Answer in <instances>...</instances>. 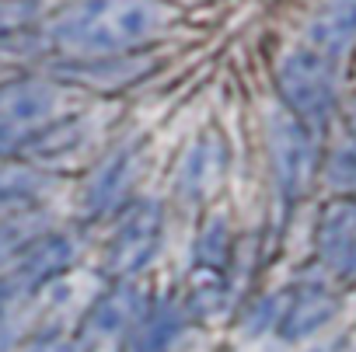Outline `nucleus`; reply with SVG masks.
Here are the masks:
<instances>
[{"label": "nucleus", "mask_w": 356, "mask_h": 352, "mask_svg": "<svg viewBox=\"0 0 356 352\" xmlns=\"http://www.w3.org/2000/svg\"><path fill=\"white\" fill-rule=\"evenodd\" d=\"M171 15L168 0H70L46 25V39L81 63L122 60L154 42Z\"/></svg>", "instance_id": "f257e3e1"}, {"label": "nucleus", "mask_w": 356, "mask_h": 352, "mask_svg": "<svg viewBox=\"0 0 356 352\" xmlns=\"http://www.w3.org/2000/svg\"><path fill=\"white\" fill-rule=\"evenodd\" d=\"M70 262H74V244L60 234H46L25 258H18L0 276V349L18 342L32 314V303L53 279H60L70 269Z\"/></svg>", "instance_id": "f03ea898"}, {"label": "nucleus", "mask_w": 356, "mask_h": 352, "mask_svg": "<svg viewBox=\"0 0 356 352\" xmlns=\"http://www.w3.org/2000/svg\"><path fill=\"white\" fill-rule=\"evenodd\" d=\"M276 87L286 112L304 126L318 129L335 108V94H339L335 60H328L311 46H297L283 53V60L276 63Z\"/></svg>", "instance_id": "7ed1b4c3"}, {"label": "nucleus", "mask_w": 356, "mask_h": 352, "mask_svg": "<svg viewBox=\"0 0 356 352\" xmlns=\"http://www.w3.org/2000/svg\"><path fill=\"white\" fill-rule=\"evenodd\" d=\"M161 231H164V210L154 199L126 203L115 220V231L105 244V255H102L105 272L112 279H126V276L140 272L154 258V251L161 244Z\"/></svg>", "instance_id": "20e7f679"}, {"label": "nucleus", "mask_w": 356, "mask_h": 352, "mask_svg": "<svg viewBox=\"0 0 356 352\" xmlns=\"http://www.w3.org/2000/svg\"><path fill=\"white\" fill-rule=\"evenodd\" d=\"M269 157H273V174L283 199H300L318 171V143L314 129L293 119L290 112L276 115L269 122Z\"/></svg>", "instance_id": "39448f33"}, {"label": "nucleus", "mask_w": 356, "mask_h": 352, "mask_svg": "<svg viewBox=\"0 0 356 352\" xmlns=\"http://www.w3.org/2000/svg\"><path fill=\"white\" fill-rule=\"evenodd\" d=\"M60 91L39 77H4L0 81V126L39 133L53 122Z\"/></svg>", "instance_id": "423d86ee"}, {"label": "nucleus", "mask_w": 356, "mask_h": 352, "mask_svg": "<svg viewBox=\"0 0 356 352\" xmlns=\"http://www.w3.org/2000/svg\"><path fill=\"white\" fill-rule=\"evenodd\" d=\"M318 262L328 276L356 283V199L332 203L318 220Z\"/></svg>", "instance_id": "0eeeda50"}, {"label": "nucleus", "mask_w": 356, "mask_h": 352, "mask_svg": "<svg viewBox=\"0 0 356 352\" xmlns=\"http://www.w3.org/2000/svg\"><path fill=\"white\" fill-rule=\"evenodd\" d=\"M140 178V150L136 146H119L112 157H105L95 174L84 185V210L91 217H105V213H115L129 203L133 196V185Z\"/></svg>", "instance_id": "6e6552de"}, {"label": "nucleus", "mask_w": 356, "mask_h": 352, "mask_svg": "<svg viewBox=\"0 0 356 352\" xmlns=\"http://www.w3.org/2000/svg\"><path fill=\"white\" fill-rule=\"evenodd\" d=\"M339 310V300L328 286L321 283H304V286H293L283 310L276 314V331L286 338V342H300V338H311L314 331H321Z\"/></svg>", "instance_id": "1a4fd4ad"}, {"label": "nucleus", "mask_w": 356, "mask_h": 352, "mask_svg": "<svg viewBox=\"0 0 356 352\" xmlns=\"http://www.w3.org/2000/svg\"><path fill=\"white\" fill-rule=\"evenodd\" d=\"M147 317V300H143V290L136 286H115L108 290L88 314H84V324H81V342H105V338H115L129 328H136L140 321Z\"/></svg>", "instance_id": "9d476101"}, {"label": "nucleus", "mask_w": 356, "mask_h": 352, "mask_svg": "<svg viewBox=\"0 0 356 352\" xmlns=\"http://www.w3.org/2000/svg\"><path fill=\"white\" fill-rule=\"evenodd\" d=\"M224 171H227V140L210 129L186 150L182 164H178V192L196 203L220 185Z\"/></svg>", "instance_id": "9b49d317"}, {"label": "nucleus", "mask_w": 356, "mask_h": 352, "mask_svg": "<svg viewBox=\"0 0 356 352\" xmlns=\"http://www.w3.org/2000/svg\"><path fill=\"white\" fill-rule=\"evenodd\" d=\"M307 46L339 63L356 46V0H325L307 25Z\"/></svg>", "instance_id": "f8f14e48"}, {"label": "nucleus", "mask_w": 356, "mask_h": 352, "mask_svg": "<svg viewBox=\"0 0 356 352\" xmlns=\"http://www.w3.org/2000/svg\"><path fill=\"white\" fill-rule=\"evenodd\" d=\"M53 178L32 164H0V220L42 210Z\"/></svg>", "instance_id": "ddd939ff"}, {"label": "nucleus", "mask_w": 356, "mask_h": 352, "mask_svg": "<svg viewBox=\"0 0 356 352\" xmlns=\"http://www.w3.org/2000/svg\"><path fill=\"white\" fill-rule=\"evenodd\" d=\"M46 234H49V224L39 210L0 220V269H11L18 258H25Z\"/></svg>", "instance_id": "4468645a"}, {"label": "nucleus", "mask_w": 356, "mask_h": 352, "mask_svg": "<svg viewBox=\"0 0 356 352\" xmlns=\"http://www.w3.org/2000/svg\"><path fill=\"white\" fill-rule=\"evenodd\" d=\"M178 314L171 307L164 310H147V317L133 328V338L122 352H168L175 335H178Z\"/></svg>", "instance_id": "2eb2a0df"}, {"label": "nucleus", "mask_w": 356, "mask_h": 352, "mask_svg": "<svg viewBox=\"0 0 356 352\" xmlns=\"http://www.w3.org/2000/svg\"><path fill=\"white\" fill-rule=\"evenodd\" d=\"M325 174H328V185H332L335 192H342V196L353 199V196H356V146L335 150V153L328 157Z\"/></svg>", "instance_id": "dca6fc26"}, {"label": "nucleus", "mask_w": 356, "mask_h": 352, "mask_svg": "<svg viewBox=\"0 0 356 352\" xmlns=\"http://www.w3.org/2000/svg\"><path fill=\"white\" fill-rule=\"evenodd\" d=\"M346 129H349V136L356 140V94H353V101L346 105Z\"/></svg>", "instance_id": "f3484780"}, {"label": "nucleus", "mask_w": 356, "mask_h": 352, "mask_svg": "<svg viewBox=\"0 0 356 352\" xmlns=\"http://www.w3.org/2000/svg\"><path fill=\"white\" fill-rule=\"evenodd\" d=\"M18 4H35V0H18Z\"/></svg>", "instance_id": "a211bd4d"}]
</instances>
